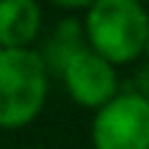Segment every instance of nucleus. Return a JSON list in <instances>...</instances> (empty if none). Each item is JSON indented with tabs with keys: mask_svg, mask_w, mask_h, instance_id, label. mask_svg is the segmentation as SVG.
<instances>
[{
	"mask_svg": "<svg viewBox=\"0 0 149 149\" xmlns=\"http://www.w3.org/2000/svg\"><path fill=\"white\" fill-rule=\"evenodd\" d=\"M83 28L88 47L116 66L146 55L149 11L141 0H97L86 11Z\"/></svg>",
	"mask_w": 149,
	"mask_h": 149,
	"instance_id": "nucleus-1",
	"label": "nucleus"
},
{
	"mask_svg": "<svg viewBox=\"0 0 149 149\" xmlns=\"http://www.w3.org/2000/svg\"><path fill=\"white\" fill-rule=\"evenodd\" d=\"M50 91V69L33 47L0 50V130L31 124Z\"/></svg>",
	"mask_w": 149,
	"mask_h": 149,
	"instance_id": "nucleus-2",
	"label": "nucleus"
},
{
	"mask_svg": "<svg viewBox=\"0 0 149 149\" xmlns=\"http://www.w3.org/2000/svg\"><path fill=\"white\" fill-rule=\"evenodd\" d=\"M94 149H149V94L119 91L91 122Z\"/></svg>",
	"mask_w": 149,
	"mask_h": 149,
	"instance_id": "nucleus-3",
	"label": "nucleus"
},
{
	"mask_svg": "<svg viewBox=\"0 0 149 149\" xmlns=\"http://www.w3.org/2000/svg\"><path fill=\"white\" fill-rule=\"evenodd\" d=\"M61 80L72 102L91 111H100L119 94L116 64H111L105 55H100L91 47H83L66 61L61 69Z\"/></svg>",
	"mask_w": 149,
	"mask_h": 149,
	"instance_id": "nucleus-4",
	"label": "nucleus"
},
{
	"mask_svg": "<svg viewBox=\"0 0 149 149\" xmlns=\"http://www.w3.org/2000/svg\"><path fill=\"white\" fill-rule=\"evenodd\" d=\"M42 31L39 0H0V50L31 47Z\"/></svg>",
	"mask_w": 149,
	"mask_h": 149,
	"instance_id": "nucleus-5",
	"label": "nucleus"
},
{
	"mask_svg": "<svg viewBox=\"0 0 149 149\" xmlns=\"http://www.w3.org/2000/svg\"><path fill=\"white\" fill-rule=\"evenodd\" d=\"M83 47H88L83 22H77V19H61L58 25H55L53 36H50L47 47H44L42 58H44V64H47L50 72H58L61 74L64 64L72 58L74 53H80Z\"/></svg>",
	"mask_w": 149,
	"mask_h": 149,
	"instance_id": "nucleus-6",
	"label": "nucleus"
},
{
	"mask_svg": "<svg viewBox=\"0 0 149 149\" xmlns=\"http://www.w3.org/2000/svg\"><path fill=\"white\" fill-rule=\"evenodd\" d=\"M47 3L58 6V8H66V11H80V8H86V11H88L91 6L97 3V0H47Z\"/></svg>",
	"mask_w": 149,
	"mask_h": 149,
	"instance_id": "nucleus-7",
	"label": "nucleus"
},
{
	"mask_svg": "<svg viewBox=\"0 0 149 149\" xmlns=\"http://www.w3.org/2000/svg\"><path fill=\"white\" fill-rule=\"evenodd\" d=\"M146 61H149V39H146Z\"/></svg>",
	"mask_w": 149,
	"mask_h": 149,
	"instance_id": "nucleus-8",
	"label": "nucleus"
},
{
	"mask_svg": "<svg viewBox=\"0 0 149 149\" xmlns=\"http://www.w3.org/2000/svg\"><path fill=\"white\" fill-rule=\"evenodd\" d=\"M22 149H42V146H22Z\"/></svg>",
	"mask_w": 149,
	"mask_h": 149,
	"instance_id": "nucleus-9",
	"label": "nucleus"
},
{
	"mask_svg": "<svg viewBox=\"0 0 149 149\" xmlns=\"http://www.w3.org/2000/svg\"><path fill=\"white\" fill-rule=\"evenodd\" d=\"M141 3H149V0H141Z\"/></svg>",
	"mask_w": 149,
	"mask_h": 149,
	"instance_id": "nucleus-10",
	"label": "nucleus"
}]
</instances>
